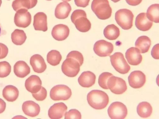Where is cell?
Wrapping results in <instances>:
<instances>
[{
    "label": "cell",
    "instance_id": "34",
    "mask_svg": "<svg viewBox=\"0 0 159 119\" xmlns=\"http://www.w3.org/2000/svg\"><path fill=\"white\" fill-rule=\"evenodd\" d=\"M67 58H71L77 60L81 66L84 62V58L80 52L74 51L70 52L67 56Z\"/></svg>",
    "mask_w": 159,
    "mask_h": 119
},
{
    "label": "cell",
    "instance_id": "7",
    "mask_svg": "<svg viewBox=\"0 0 159 119\" xmlns=\"http://www.w3.org/2000/svg\"><path fill=\"white\" fill-rule=\"evenodd\" d=\"M108 113L111 119H123L127 116L128 110L124 104L120 102H115L110 105L108 110Z\"/></svg>",
    "mask_w": 159,
    "mask_h": 119
},
{
    "label": "cell",
    "instance_id": "27",
    "mask_svg": "<svg viewBox=\"0 0 159 119\" xmlns=\"http://www.w3.org/2000/svg\"><path fill=\"white\" fill-rule=\"evenodd\" d=\"M153 109L151 104L147 102L140 103L137 108L138 114L143 118L150 117L152 112Z\"/></svg>",
    "mask_w": 159,
    "mask_h": 119
},
{
    "label": "cell",
    "instance_id": "21",
    "mask_svg": "<svg viewBox=\"0 0 159 119\" xmlns=\"http://www.w3.org/2000/svg\"><path fill=\"white\" fill-rule=\"evenodd\" d=\"M96 76L92 72L86 71L83 72L78 79V82L81 86L85 88L90 87L95 83Z\"/></svg>",
    "mask_w": 159,
    "mask_h": 119
},
{
    "label": "cell",
    "instance_id": "20",
    "mask_svg": "<svg viewBox=\"0 0 159 119\" xmlns=\"http://www.w3.org/2000/svg\"><path fill=\"white\" fill-rule=\"evenodd\" d=\"M22 109L26 115L32 117L37 116L40 112L39 105L32 101L24 102L22 104Z\"/></svg>",
    "mask_w": 159,
    "mask_h": 119
},
{
    "label": "cell",
    "instance_id": "45",
    "mask_svg": "<svg viewBox=\"0 0 159 119\" xmlns=\"http://www.w3.org/2000/svg\"><path fill=\"white\" fill-rule=\"evenodd\" d=\"M1 27H0V35H1Z\"/></svg>",
    "mask_w": 159,
    "mask_h": 119
},
{
    "label": "cell",
    "instance_id": "8",
    "mask_svg": "<svg viewBox=\"0 0 159 119\" xmlns=\"http://www.w3.org/2000/svg\"><path fill=\"white\" fill-rule=\"evenodd\" d=\"M107 86L112 93L116 95H121L127 89L126 82L122 78L112 76L108 79Z\"/></svg>",
    "mask_w": 159,
    "mask_h": 119
},
{
    "label": "cell",
    "instance_id": "18",
    "mask_svg": "<svg viewBox=\"0 0 159 119\" xmlns=\"http://www.w3.org/2000/svg\"><path fill=\"white\" fill-rule=\"evenodd\" d=\"M30 64L34 71L37 73H42L47 69V66L44 60L39 55H35L31 57Z\"/></svg>",
    "mask_w": 159,
    "mask_h": 119
},
{
    "label": "cell",
    "instance_id": "42",
    "mask_svg": "<svg viewBox=\"0 0 159 119\" xmlns=\"http://www.w3.org/2000/svg\"><path fill=\"white\" fill-rule=\"evenodd\" d=\"M114 3H116L119 1H120V0H111Z\"/></svg>",
    "mask_w": 159,
    "mask_h": 119
},
{
    "label": "cell",
    "instance_id": "29",
    "mask_svg": "<svg viewBox=\"0 0 159 119\" xmlns=\"http://www.w3.org/2000/svg\"><path fill=\"white\" fill-rule=\"evenodd\" d=\"M27 38L24 31L19 29H16L11 35L12 41L16 45H21L23 44Z\"/></svg>",
    "mask_w": 159,
    "mask_h": 119
},
{
    "label": "cell",
    "instance_id": "9",
    "mask_svg": "<svg viewBox=\"0 0 159 119\" xmlns=\"http://www.w3.org/2000/svg\"><path fill=\"white\" fill-rule=\"evenodd\" d=\"M80 67L78 61L76 60L71 58H67L62 64L61 70L66 76L74 77L79 73Z\"/></svg>",
    "mask_w": 159,
    "mask_h": 119
},
{
    "label": "cell",
    "instance_id": "31",
    "mask_svg": "<svg viewBox=\"0 0 159 119\" xmlns=\"http://www.w3.org/2000/svg\"><path fill=\"white\" fill-rule=\"evenodd\" d=\"M159 4L152 5L148 8L147 15L148 18L150 21L159 23Z\"/></svg>",
    "mask_w": 159,
    "mask_h": 119
},
{
    "label": "cell",
    "instance_id": "25",
    "mask_svg": "<svg viewBox=\"0 0 159 119\" xmlns=\"http://www.w3.org/2000/svg\"><path fill=\"white\" fill-rule=\"evenodd\" d=\"M38 0H15L12 3V7L16 11L21 9L27 10L32 8L37 4Z\"/></svg>",
    "mask_w": 159,
    "mask_h": 119
},
{
    "label": "cell",
    "instance_id": "6",
    "mask_svg": "<svg viewBox=\"0 0 159 119\" xmlns=\"http://www.w3.org/2000/svg\"><path fill=\"white\" fill-rule=\"evenodd\" d=\"M50 97L54 101L66 100L72 95L71 89L65 85H58L52 87L50 92Z\"/></svg>",
    "mask_w": 159,
    "mask_h": 119
},
{
    "label": "cell",
    "instance_id": "30",
    "mask_svg": "<svg viewBox=\"0 0 159 119\" xmlns=\"http://www.w3.org/2000/svg\"><path fill=\"white\" fill-rule=\"evenodd\" d=\"M62 59L60 53L56 50H52L49 51L47 55V61L50 65L56 66L58 65Z\"/></svg>",
    "mask_w": 159,
    "mask_h": 119
},
{
    "label": "cell",
    "instance_id": "3",
    "mask_svg": "<svg viewBox=\"0 0 159 119\" xmlns=\"http://www.w3.org/2000/svg\"><path fill=\"white\" fill-rule=\"evenodd\" d=\"M91 7L92 11L100 20H107L111 16L112 9L108 0H93Z\"/></svg>",
    "mask_w": 159,
    "mask_h": 119
},
{
    "label": "cell",
    "instance_id": "5",
    "mask_svg": "<svg viewBox=\"0 0 159 119\" xmlns=\"http://www.w3.org/2000/svg\"><path fill=\"white\" fill-rule=\"evenodd\" d=\"M110 60L113 67L119 73L125 74L130 69V66L121 52H116L110 56Z\"/></svg>",
    "mask_w": 159,
    "mask_h": 119
},
{
    "label": "cell",
    "instance_id": "32",
    "mask_svg": "<svg viewBox=\"0 0 159 119\" xmlns=\"http://www.w3.org/2000/svg\"><path fill=\"white\" fill-rule=\"evenodd\" d=\"M113 74L109 72H104L102 73L99 76L98 79V84L99 86L102 88L108 89L107 86V82L108 79Z\"/></svg>",
    "mask_w": 159,
    "mask_h": 119
},
{
    "label": "cell",
    "instance_id": "22",
    "mask_svg": "<svg viewBox=\"0 0 159 119\" xmlns=\"http://www.w3.org/2000/svg\"><path fill=\"white\" fill-rule=\"evenodd\" d=\"M71 10L70 5L67 2L60 3L56 8L55 15L59 19H65L69 16Z\"/></svg>",
    "mask_w": 159,
    "mask_h": 119
},
{
    "label": "cell",
    "instance_id": "12",
    "mask_svg": "<svg viewBox=\"0 0 159 119\" xmlns=\"http://www.w3.org/2000/svg\"><path fill=\"white\" fill-rule=\"evenodd\" d=\"M146 76L140 71H135L131 72L128 77L129 86L134 89L140 88L143 87L146 82Z\"/></svg>",
    "mask_w": 159,
    "mask_h": 119
},
{
    "label": "cell",
    "instance_id": "33",
    "mask_svg": "<svg viewBox=\"0 0 159 119\" xmlns=\"http://www.w3.org/2000/svg\"><path fill=\"white\" fill-rule=\"evenodd\" d=\"M11 71V67L7 61L0 62V77L4 78L8 76Z\"/></svg>",
    "mask_w": 159,
    "mask_h": 119
},
{
    "label": "cell",
    "instance_id": "37",
    "mask_svg": "<svg viewBox=\"0 0 159 119\" xmlns=\"http://www.w3.org/2000/svg\"><path fill=\"white\" fill-rule=\"evenodd\" d=\"M8 49L5 45L0 43V59L5 58L7 56Z\"/></svg>",
    "mask_w": 159,
    "mask_h": 119
},
{
    "label": "cell",
    "instance_id": "47",
    "mask_svg": "<svg viewBox=\"0 0 159 119\" xmlns=\"http://www.w3.org/2000/svg\"><path fill=\"white\" fill-rule=\"evenodd\" d=\"M8 1H10V0H8Z\"/></svg>",
    "mask_w": 159,
    "mask_h": 119
},
{
    "label": "cell",
    "instance_id": "26",
    "mask_svg": "<svg viewBox=\"0 0 159 119\" xmlns=\"http://www.w3.org/2000/svg\"><path fill=\"white\" fill-rule=\"evenodd\" d=\"M151 45L150 39L148 36H143L139 37L135 42V46L141 53L144 54L148 51Z\"/></svg>",
    "mask_w": 159,
    "mask_h": 119
},
{
    "label": "cell",
    "instance_id": "36",
    "mask_svg": "<svg viewBox=\"0 0 159 119\" xmlns=\"http://www.w3.org/2000/svg\"><path fill=\"white\" fill-rule=\"evenodd\" d=\"M47 95V92L46 89L42 86L40 90L37 93L33 94V97L37 101H43L46 98Z\"/></svg>",
    "mask_w": 159,
    "mask_h": 119
},
{
    "label": "cell",
    "instance_id": "4",
    "mask_svg": "<svg viewBox=\"0 0 159 119\" xmlns=\"http://www.w3.org/2000/svg\"><path fill=\"white\" fill-rule=\"evenodd\" d=\"M134 16L129 10L123 9L118 10L115 14L116 23L123 29L128 30L133 26Z\"/></svg>",
    "mask_w": 159,
    "mask_h": 119
},
{
    "label": "cell",
    "instance_id": "14",
    "mask_svg": "<svg viewBox=\"0 0 159 119\" xmlns=\"http://www.w3.org/2000/svg\"><path fill=\"white\" fill-rule=\"evenodd\" d=\"M68 107L63 103L55 104L49 108L48 115L52 119H59L62 118L67 111Z\"/></svg>",
    "mask_w": 159,
    "mask_h": 119
},
{
    "label": "cell",
    "instance_id": "17",
    "mask_svg": "<svg viewBox=\"0 0 159 119\" xmlns=\"http://www.w3.org/2000/svg\"><path fill=\"white\" fill-rule=\"evenodd\" d=\"M33 25L36 31L45 32L48 30L47 17L43 12H39L34 16Z\"/></svg>",
    "mask_w": 159,
    "mask_h": 119
},
{
    "label": "cell",
    "instance_id": "23",
    "mask_svg": "<svg viewBox=\"0 0 159 119\" xmlns=\"http://www.w3.org/2000/svg\"><path fill=\"white\" fill-rule=\"evenodd\" d=\"M14 72L18 77L24 78L30 73V68L25 62L19 61L17 62L14 66Z\"/></svg>",
    "mask_w": 159,
    "mask_h": 119
},
{
    "label": "cell",
    "instance_id": "44",
    "mask_svg": "<svg viewBox=\"0 0 159 119\" xmlns=\"http://www.w3.org/2000/svg\"><path fill=\"white\" fill-rule=\"evenodd\" d=\"M2 3V0H0V7H1Z\"/></svg>",
    "mask_w": 159,
    "mask_h": 119
},
{
    "label": "cell",
    "instance_id": "40",
    "mask_svg": "<svg viewBox=\"0 0 159 119\" xmlns=\"http://www.w3.org/2000/svg\"><path fill=\"white\" fill-rule=\"evenodd\" d=\"M129 5L131 6H136L140 4L142 0H125Z\"/></svg>",
    "mask_w": 159,
    "mask_h": 119
},
{
    "label": "cell",
    "instance_id": "24",
    "mask_svg": "<svg viewBox=\"0 0 159 119\" xmlns=\"http://www.w3.org/2000/svg\"><path fill=\"white\" fill-rule=\"evenodd\" d=\"M3 96L7 101L14 102L19 97V91L16 87L12 85H8L3 89Z\"/></svg>",
    "mask_w": 159,
    "mask_h": 119
},
{
    "label": "cell",
    "instance_id": "19",
    "mask_svg": "<svg viewBox=\"0 0 159 119\" xmlns=\"http://www.w3.org/2000/svg\"><path fill=\"white\" fill-rule=\"evenodd\" d=\"M135 25L139 30L147 31L151 28L153 23L148 18L147 13H141L136 18Z\"/></svg>",
    "mask_w": 159,
    "mask_h": 119
},
{
    "label": "cell",
    "instance_id": "2",
    "mask_svg": "<svg viewBox=\"0 0 159 119\" xmlns=\"http://www.w3.org/2000/svg\"><path fill=\"white\" fill-rule=\"evenodd\" d=\"M71 19L79 31L86 33L90 29L91 23L87 18V14L84 10L78 9L74 11L71 15Z\"/></svg>",
    "mask_w": 159,
    "mask_h": 119
},
{
    "label": "cell",
    "instance_id": "13",
    "mask_svg": "<svg viewBox=\"0 0 159 119\" xmlns=\"http://www.w3.org/2000/svg\"><path fill=\"white\" fill-rule=\"evenodd\" d=\"M70 30L67 25L60 24L55 25L52 31V35L56 40L62 41L69 36Z\"/></svg>",
    "mask_w": 159,
    "mask_h": 119
},
{
    "label": "cell",
    "instance_id": "39",
    "mask_svg": "<svg viewBox=\"0 0 159 119\" xmlns=\"http://www.w3.org/2000/svg\"><path fill=\"white\" fill-rule=\"evenodd\" d=\"M151 55L152 57L155 59L158 60L159 58V44L155 45L153 48Z\"/></svg>",
    "mask_w": 159,
    "mask_h": 119
},
{
    "label": "cell",
    "instance_id": "41",
    "mask_svg": "<svg viewBox=\"0 0 159 119\" xmlns=\"http://www.w3.org/2000/svg\"><path fill=\"white\" fill-rule=\"evenodd\" d=\"M6 102L2 99H0V114L2 113L6 109Z\"/></svg>",
    "mask_w": 159,
    "mask_h": 119
},
{
    "label": "cell",
    "instance_id": "28",
    "mask_svg": "<svg viewBox=\"0 0 159 119\" xmlns=\"http://www.w3.org/2000/svg\"><path fill=\"white\" fill-rule=\"evenodd\" d=\"M103 33L105 37L110 40H115L120 35V30L114 24L108 25L104 29Z\"/></svg>",
    "mask_w": 159,
    "mask_h": 119
},
{
    "label": "cell",
    "instance_id": "15",
    "mask_svg": "<svg viewBox=\"0 0 159 119\" xmlns=\"http://www.w3.org/2000/svg\"><path fill=\"white\" fill-rule=\"evenodd\" d=\"M42 82L37 76L32 75L25 82V86L26 90L32 94H35L41 90Z\"/></svg>",
    "mask_w": 159,
    "mask_h": 119
},
{
    "label": "cell",
    "instance_id": "10",
    "mask_svg": "<svg viewBox=\"0 0 159 119\" xmlns=\"http://www.w3.org/2000/svg\"><path fill=\"white\" fill-rule=\"evenodd\" d=\"M93 49L95 53L99 56L105 57L110 55L114 50V46L110 42L101 40L96 42Z\"/></svg>",
    "mask_w": 159,
    "mask_h": 119
},
{
    "label": "cell",
    "instance_id": "1",
    "mask_svg": "<svg viewBox=\"0 0 159 119\" xmlns=\"http://www.w3.org/2000/svg\"><path fill=\"white\" fill-rule=\"evenodd\" d=\"M87 100L90 106L96 110H102L107 106L109 97L104 91L99 90H93L88 94Z\"/></svg>",
    "mask_w": 159,
    "mask_h": 119
},
{
    "label": "cell",
    "instance_id": "11",
    "mask_svg": "<svg viewBox=\"0 0 159 119\" xmlns=\"http://www.w3.org/2000/svg\"><path fill=\"white\" fill-rule=\"evenodd\" d=\"M32 17L28 10L21 9L17 11L15 16L14 21L16 25L21 28H26L30 24Z\"/></svg>",
    "mask_w": 159,
    "mask_h": 119
},
{
    "label": "cell",
    "instance_id": "38",
    "mask_svg": "<svg viewBox=\"0 0 159 119\" xmlns=\"http://www.w3.org/2000/svg\"><path fill=\"white\" fill-rule=\"evenodd\" d=\"M90 0H75V5L78 7H85L88 6Z\"/></svg>",
    "mask_w": 159,
    "mask_h": 119
},
{
    "label": "cell",
    "instance_id": "35",
    "mask_svg": "<svg viewBox=\"0 0 159 119\" xmlns=\"http://www.w3.org/2000/svg\"><path fill=\"white\" fill-rule=\"evenodd\" d=\"M81 117V113L75 109H71L69 112H66L65 114V119H80Z\"/></svg>",
    "mask_w": 159,
    "mask_h": 119
},
{
    "label": "cell",
    "instance_id": "46",
    "mask_svg": "<svg viewBox=\"0 0 159 119\" xmlns=\"http://www.w3.org/2000/svg\"><path fill=\"white\" fill-rule=\"evenodd\" d=\"M47 1H52V0H47Z\"/></svg>",
    "mask_w": 159,
    "mask_h": 119
},
{
    "label": "cell",
    "instance_id": "16",
    "mask_svg": "<svg viewBox=\"0 0 159 119\" xmlns=\"http://www.w3.org/2000/svg\"><path fill=\"white\" fill-rule=\"evenodd\" d=\"M125 57L129 63L132 65H138L141 63L143 60L139 50L134 47L127 50L125 53Z\"/></svg>",
    "mask_w": 159,
    "mask_h": 119
},
{
    "label": "cell",
    "instance_id": "43",
    "mask_svg": "<svg viewBox=\"0 0 159 119\" xmlns=\"http://www.w3.org/2000/svg\"><path fill=\"white\" fill-rule=\"evenodd\" d=\"M62 1L65 2H69L71 1V0H62Z\"/></svg>",
    "mask_w": 159,
    "mask_h": 119
}]
</instances>
